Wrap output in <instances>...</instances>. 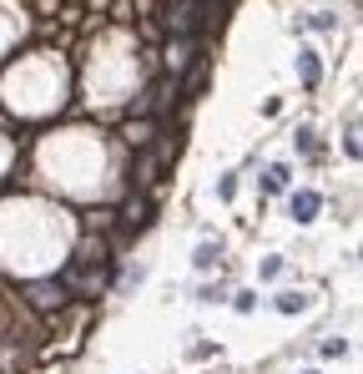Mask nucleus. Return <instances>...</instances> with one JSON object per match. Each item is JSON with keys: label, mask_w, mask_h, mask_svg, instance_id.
<instances>
[{"label": "nucleus", "mask_w": 363, "mask_h": 374, "mask_svg": "<svg viewBox=\"0 0 363 374\" xmlns=\"http://www.w3.org/2000/svg\"><path fill=\"white\" fill-rule=\"evenodd\" d=\"M298 76H302V86H318L323 66H318V56H313V51H298Z\"/></svg>", "instance_id": "6e6552de"}, {"label": "nucleus", "mask_w": 363, "mask_h": 374, "mask_svg": "<svg viewBox=\"0 0 363 374\" xmlns=\"http://www.w3.org/2000/svg\"><path fill=\"white\" fill-rule=\"evenodd\" d=\"M60 284H66V294H71V289H76V294H101V289H106V274H101V263H71Z\"/></svg>", "instance_id": "7ed1b4c3"}, {"label": "nucleus", "mask_w": 363, "mask_h": 374, "mask_svg": "<svg viewBox=\"0 0 363 374\" xmlns=\"http://www.w3.org/2000/svg\"><path fill=\"white\" fill-rule=\"evenodd\" d=\"M157 172H162V157L142 147V157H137V182L147 187V182H157Z\"/></svg>", "instance_id": "0eeeda50"}, {"label": "nucleus", "mask_w": 363, "mask_h": 374, "mask_svg": "<svg viewBox=\"0 0 363 374\" xmlns=\"http://www.w3.org/2000/svg\"><path fill=\"white\" fill-rule=\"evenodd\" d=\"M318 212H323V197H318L313 187H302V192H293V218H298V223H313Z\"/></svg>", "instance_id": "423d86ee"}, {"label": "nucleus", "mask_w": 363, "mask_h": 374, "mask_svg": "<svg viewBox=\"0 0 363 374\" xmlns=\"http://www.w3.org/2000/svg\"><path fill=\"white\" fill-rule=\"evenodd\" d=\"M302 303H308L302 294H278V313H302Z\"/></svg>", "instance_id": "9b49d317"}, {"label": "nucleus", "mask_w": 363, "mask_h": 374, "mask_svg": "<svg viewBox=\"0 0 363 374\" xmlns=\"http://www.w3.org/2000/svg\"><path fill=\"white\" fill-rule=\"evenodd\" d=\"M152 223V202L147 197H132L127 207H121V228H127V233H142Z\"/></svg>", "instance_id": "39448f33"}, {"label": "nucleus", "mask_w": 363, "mask_h": 374, "mask_svg": "<svg viewBox=\"0 0 363 374\" xmlns=\"http://www.w3.org/2000/svg\"><path fill=\"white\" fill-rule=\"evenodd\" d=\"M288 182H293V172H288V167H273V172H268V182H263V187H268V192H283V187H288Z\"/></svg>", "instance_id": "f8f14e48"}, {"label": "nucleus", "mask_w": 363, "mask_h": 374, "mask_svg": "<svg viewBox=\"0 0 363 374\" xmlns=\"http://www.w3.org/2000/svg\"><path fill=\"white\" fill-rule=\"evenodd\" d=\"M217 258H222V248H217V243H202V248H197V258H192V263H197V269H202V274H207V269H212V263H217Z\"/></svg>", "instance_id": "9d476101"}, {"label": "nucleus", "mask_w": 363, "mask_h": 374, "mask_svg": "<svg viewBox=\"0 0 363 374\" xmlns=\"http://www.w3.org/2000/svg\"><path fill=\"white\" fill-rule=\"evenodd\" d=\"M167 66H172V76L192 71V66H197V41H192V36H172V41H167Z\"/></svg>", "instance_id": "20e7f679"}, {"label": "nucleus", "mask_w": 363, "mask_h": 374, "mask_svg": "<svg viewBox=\"0 0 363 374\" xmlns=\"http://www.w3.org/2000/svg\"><path fill=\"white\" fill-rule=\"evenodd\" d=\"M348 349V339H323V359H338Z\"/></svg>", "instance_id": "ddd939ff"}, {"label": "nucleus", "mask_w": 363, "mask_h": 374, "mask_svg": "<svg viewBox=\"0 0 363 374\" xmlns=\"http://www.w3.org/2000/svg\"><path fill=\"white\" fill-rule=\"evenodd\" d=\"M76 263H106V243L101 238H86L81 253H76Z\"/></svg>", "instance_id": "1a4fd4ad"}, {"label": "nucleus", "mask_w": 363, "mask_h": 374, "mask_svg": "<svg viewBox=\"0 0 363 374\" xmlns=\"http://www.w3.org/2000/svg\"><path fill=\"white\" fill-rule=\"evenodd\" d=\"M26 298H31V308L56 313L60 303H66V284H60V279H36V284H26Z\"/></svg>", "instance_id": "f03ea898"}, {"label": "nucleus", "mask_w": 363, "mask_h": 374, "mask_svg": "<svg viewBox=\"0 0 363 374\" xmlns=\"http://www.w3.org/2000/svg\"><path fill=\"white\" fill-rule=\"evenodd\" d=\"M202 26V0H172L167 6V31L172 36H192Z\"/></svg>", "instance_id": "f257e3e1"}]
</instances>
